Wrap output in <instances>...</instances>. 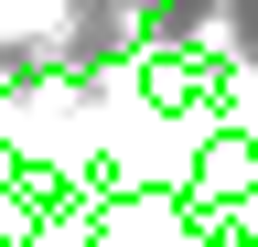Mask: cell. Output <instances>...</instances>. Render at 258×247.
Listing matches in <instances>:
<instances>
[{
	"instance_id": "obj_1",
	"label": "cell",
	"mask_w": 258,
	"mask_h": 247,
	"mask_svg": "<svg viewBox=\"0 0 258 247\" xmlns=\"http://www.w3.org/2000/svg\"><path fill=\"white\" fill-rule=\"evenodd\" d=\"M0 54L64 65V54H76V0H0Z\"/></svg>"
}]
</instances>
